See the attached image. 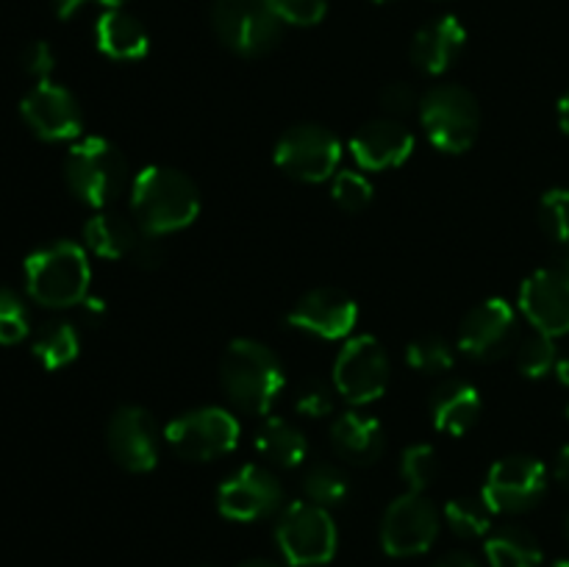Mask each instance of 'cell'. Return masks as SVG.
<instances>
[{
	"mask_svg": "<svg viewBox=\"0 0 569 567\" xmlns=\"http://www.w3.org/2000/svg\"><path fill=\"white\" fill-rule=\"evenodd\" d=\"M565 531H567V539H569V515H567V523H565Z\"/></svg>",
	"mask_w": 569,
	"mask_h": 567,
	"instance_id": "obj_51",
	"label": "cell"
},
{
	"mask_svg": "<svg viewBox=\"0 0 569 567\" xmlns=\"http://www.w3.org/2000/svg\"><path fill=\"white\" fill-rule=\"evenodd\" d=\"M556 111H559V126H561V131H565L567 137H569V89H567L565 94H561L559 109H556Z\"/></svg>",
	"mask_w": 569,
	"mask_h": 567,
	"instance_id": "obj_45",
	"label": "cell"
},
{
	"mask_svg": "<svg viewBox=\"0 0 569 567\" xmlns=\"http://www.w3.org/2000/svg\"><path fill=\"white\" fill-rule=\"evenodd\" d=\"M550 567H569V559H559V561H553V565Z\"/></svg>",
	"mask_w": 569,
	"mask_h": 567,
	"instance_id": "obj_50",
	"label": "cell"
},
{
	"mask_svg": "<svg viewBox=\"0 0 569 567\" xmlns=\"http://www.w3.org/2000/svg\"><path fill=\"white\" fill-rule=\"evenodd\" d=\"M567 417H569V406H567Z\"/></svg>",
	"mask_w": 569,
	"mask_h": 567,
	"instance_id": "obj_53",
	"label": "cell"
},
{
	"mask_svg": "<svg viewBox=\"0 0 569 567\" xmlns=\"http://www.w3.org/2000/svg\"><path fill=\"white\" fill-rule=\"evenodd\" d=\"M94 39H98V48L117 61H137L150 50V39L142 22L122 9H109L106 14H100L98 26H94Z\"/></svg>",
	"mask_w": 569,
	"mask_h": 567,
	"instance_id": "obj_23",
	"label": "cell"
},
{
	"mask_svg": "<svg viewBox=\"0 0 569 567\" xmlns=\"http://www.w3.org/2000/svg\"><path fill=\"white\" fill-rule=\"evenodd\" d=\"M331 445L345 461L353 465H372L381 459L383 445H387V434L383 426L367 411H345L333 420L331 426Z\"/></svg>",
	"mask_w": 569,
	"mask_h": 567,
	"instance_id": "obj_21",
	"label": "cell"
},
{
	"mask_svg": "<svg viewBox=\"0 0 569 567\" xmlns=\"http://www.w3.org/2000/svg\"><path fill=\"white\" fill-rule=\"evenodd\" d=\"M433 567H481V561H476L470 554H465V550H456V554L442 556Z\"/></svg>",
	"mask_w": 569,
	"mask_h": 567,
	"instance_id": "obj_41",
	"label": "cell"
},
{
	"mask_svg": "<svg viewBox=\"0 0 569 567\" xmlns=\"http://www.w3.org/2000/svg\"><path fill=\"white\" fill-rule=\"evenodd\" d=\"M256 448L278 467H298L309 456V439L287 417H267L256 434Z\"/></svg>",
	"mask_w": 569,
	"mask_h": 567,
	"instance_id": "obj_25",
	"label": "cell"
},
{
	"mask_svg": "<svg viewBox=\"0 0 569 567\" xmlns=\"http://www.w3.org/2000/svg\"><path fill=\"white\" fill-rule=\"evenodd\" d=\"M517 370L526 378H545L556 370L559 350H556V337L542 331H533L531 337L517 342Z\"/></svg>",
	"mask_w": 569,
	"mask_h": 567,
	"instance_id": "obj_30",
	"label": "cell"
},
{
	"mask_svg": "<svg viewBox=\"0 0 569 567\" xmlns=\"http://www.w3.org/2000/svg\"><path fill=\"white\" fill-rule=\"evenodd\" d=\"M287 322L320 339H342L359 322V304L337 287H317L295 300Z\"/></svg>",
	"mask_w": 569,
	"mask_h": 567,
	"instance_id": "obj_17",
	"label": "cell"
},
{
	"mask_svg": "<svg viewBox=\"0 0 569 567\" xmlns=\"http://www.w3.org/2000/svg\"><path fill=\"white\" fill-rule=\"evenodd\" d=\"M237 567H283V565H278V561H272V559H248Z\"/></svg>",
	"mask_w": 569,
	"mask_h": 567,
	"instance_id": "obj_47",
	"label": "cell"
},
{
	"mask_svg": "<svg viewBox=\"0 0 569 567\" xmlns=\"http://www.w3.org/2000/svg\"><path fill=\"white\" fill-rule=\"evenodd\" d=\"M278 20L289 26H317L326 17L328 0H270Z\"/></svg>",
	"mask_w": 569,
	"mask_h": 567,
	"instance_id": "obj_36",
	"label": "cell"
},
{
	"mask_svg": "<svg viewBox=\"0 0 569 567\" xmlns=\"http://www.w3.org/2000/svg\"><path fill=\"white\" fill-rule=\"evenodd\" d=\"M31 331L28 309L14 289L0 287V345H17Z\"/></svg>",
	"mask_w": 569,
	"mask_h": 567,
	"instance_id": "obj_34",
	"label": "cell"
},
{
	"mask_svg": "<svg viewBox=\"0 0 569 567\" xmlns=\"http://www.w3.org/2000/svg\"><path fill=\"white\" fill-rule=\"evenodd\" d=\"M78 348H81V339H78V331L70 322H48L44 328H39L31 342L37 361L48 370H59V367L70 365L78 356Z\"/></svg>",
	"mask_w": 569,
	"mask_h": 567,
	"instance_id": "obj_28",
	"label": "cell"
},
{
	"mask_svg": "<svg viewBox=\"0 0 569 567\" xmlns=\"http://www.w3.org/2000/svg\"><path fill=\"white\" fill-rule=\"evenodd\" d=\"M20 64L28 76L39 78V81H48V76L56 67V56L50 50L48 42H31L20 56Z\"/></svg>",
	"mask_w": 569,
	"mask_h": 567,
	"instance_id": "obj_38",
	"label": "cell"
},
{
	"mask_svg": "<svg viewBox=\"0 0 569 567\" xmlns=\"http://www.w3.org/2000/svg\"><path fill=\"white\" fill-rule=\"evenodd\" d=\"M520 326L509 300L487 298L467 311L459 328V350L476 361H495L517 348Z\"/></svg>",
	"mask_w": 569,
	"mask_h": 567,
	"instance_id": "obj_13",
	"label": "cell"
},
{
	"mask_svg": "<svg viewBox=\"0 0 569 567\" xmlns=\"http://www.w3.org/2000/svg\"><path fill=\"white\" fill-rule=\"evenodd\" d=\"M350 153L361 170H389L409 161L415 153V133L395 117L370 120L350 139Z\"/></svg>",
	"mask_w": 569,
	"mask_h": 567,
	"instance_id": "obj_19",
	"label": "cell"
},
{
	"mask_svg": "<svg viewBox=\"0 0 569 567\" xmlns=\"http://www.w3.org/2000/svg\"><path fill=\"white\" fill-rule=\"evenodd\" d=\"M333 392L331 384L320 381V378H311L309 384H303V389L298 392L295 400V409L306 417H326L333 411Z\"/></svg>",
	"mask_w": 569,
	"mask_h": 567,
	"instance_id": "obj_37",
	"label": "cell"
},
{
	"mask_svg": "<svg viewBox=\"0 0 569 567\" xmlns=\"http://www.w3.org/2000/svg\"><path fill=\"white\" fill-rule=\"evenodd\" d=\"M439 509L422 493H406L387 506L381 545L389 556H420L437 543Z\"/></svg>",
	"mask_w": 569,
	"mask_h": 567,
	"instance_id": "obj_12",
	"label": "cell"
},
{
	"mask_svg": "<svg viewBox=\"0 0 569 567\" xmlns=\"http://www.w3.org/2000/svg\"><path fill=\"white\" fill-rule=\"evenodd\" d=\"M164 439L183 459L211 461L237 448L239 420L222 406H200L167 422Z\"/></svg>",
	"mask_w": 569,
	"mask_h": 567,
	"instance_id": "obj_8",
	"label": "cell"
},
{
	"mask_svg": "<svg viewBox=\"0 0 569 567\" xmlns=\"http://www.w3.org/2000/svg\"><path fill=\"white\" fill-rule=\"evenodd\" d=\"M331 198L339 209L361 211L372 200V183L359 170H339L331 181Z\"/></svg>",
	"mask_w": 569,
	"mask_h": 567,
	"instance_id": "obj_35",
	"label": "cell"
},
{
	"mask_svg": "<svg viewBox=\"0 0 569 567\" xmlns=\"http://www.w3.org/2000/svg\"><path fill=\"white\" fill-rule=\"evenodd\" d=\"M278 170L303 183H322L337 176L339 159H342V142L337 133L317 122H300L292 126L272 150Z\"/></svg>",
	"mask_w": 569,
	"mask_h": 567,
	"instance_id": "obj_7",
	"label": "cell"
},
{
	"mask_svg": "<svg viewBox=\"0 0 569 567\" xmlns=\"http://www.w3.org/2000/svg\"><path fill=\"white\" fill-rule=\"evenodd\" d=\"M20 115L26 126L37 133L39 139L48 142H64V139H76L83 128L81 106H78L76 94L70 89L59 87L48 78L39 81L31 92L22 98Z\"/></svg>",
	"mask_w": 569,
	"mask_h": 567,
	"instance_id": "obj_16",
	"label": "cell"
},
{
	"mask_svg": "<svg viewBox=\"0 0 569 567\" xmlns=\"http://www.w3.org/2000/svg\"><path fill=\"white\" fill-rule=\"evenodd\" d=\"M131 259L137 261L142 270H156V267H161V261H164V248H161L159 237L142 233V239H139V245H137V250H133Z\"/></svg>",
	"mask_w": 569,
	"mask_h": 567,
	"instance_id": "obj_40",
	"label": "cell"
},
{
	"mask_svg": "<svg viewBox=\"0 0 569 567\" xmlns=\"http://www.w3.org/2000/svg\"><path fill=\"white\" fill-rule=\"evenodd\" d=\"M492 506L483 500V495H459L445 504V523L456 537L478 539L492 531Z\"/></svg>",
	"mask_w": 569,
	"mask_h": 567,
	"instance_id": "obj_27",
	"label": "cell"
},
{
	"mask_svg": "<svg viewBox=\"0 0 569 567\" xmlns=\"http://www.w3.org/2000/svg\"><path fill=\"white\" fill-rule=\"evenodd\" d=\"M376 3H392V0H376Z\"/></svg>",
	"mask_w": 569,
	"mask_h": 567,
	"instance_id": "obj_52",
	"label": "cell"
},
{
	"mask_svg": "<svg viewBox=\"0 0 569 567\" xmlns=\"http://www.w3.org/2000/svg\"><path fill=\"white\" fill-rule=\"evenodd\" d=\"M520 311L548 337L569 334V272L565 267H545L528 276L520 287Z\"/></svg>",
	"mask_w": 569,
	"mask_h": 567,
	"instance_id": "obj_18",
	"label": "cell"
},
{
	"mask_svg": "<svg viewBox=\"0 0 569 567\" xmlns=\"http://www.w3.org/2000/svg\"><path fill=\"white\" fill-rule=\"evenodd\" d=\"M561 267L569 272V239L565 245H561Z\"/></svg>",
	"mask_w": 569,
	"mask_h": 567,
	"instance_id": "obj_48",
	"label": "cell"
},
{
	"mask_svg": "<svg viewBox=\"0 0 569 567\" xmlns=\"http://www.w3.org/2000/svg\"><path fill=\"white\" fill-rule=\"evenodd\" d=\"M417 92L406 81L387 83L381 89V106L389 111V115H406V111L415 109Z\"/></svg>",
	"mask_w": 569,
	"mask_h": 567,
	"instance_id": "obj_39",
	"label": "cell"
},
{
	"mask_svg": "<svg viewBox=\"0 0 569 567\" xmlns=\"http://www.w3.org/2000/svg\"><path fill=\"white\" fill-rule=\"evenodd\" d=\"M537 217L542 231L548 233L553 242L565 245L569 239V189L553 187L539 198Z\"/></svg>",
	"mask_w": 569,
	"mask_h": 567,
	"instance_id": "obj_33",
	"label": "cell"
},
{
	"mask_svg": "<svg viewBox=\"0 0 569 567\" xmlns=\"http://www.w3.org/2000/svg\"><path fill=\"white\" fill-rule=\"evenodd\" d=\"M487 559L492 567H542L539 539L522 526H503L487 537Z\"/></svg>",
	"mask_w": 569,
	"mask_h": 567,
	"instance_id": "obj_26",
	"label": "cell"
},
{
	"mask_svg": "<svg viewBox=\"0 0 569 567\" xmlns=\"http://www.w3.org/2000/svg\"><path fill=\"white\" fill-rule=\"evenodd\" d=\"M283 487L276 472L259 465L239 467L233 476L222 481L217 493V506L228 520L253 523L270 517L281 509Z\"/></svg>",
	"mask_w": 569,
	"mask_h": 567,
	"instance_id": "obj_14",
	"label": "cell"
},
{
	"mask_svg": "<svg viewBox=\"0 0 569 567\" xmlns=\"http://www.w3.org/2000/svg\"><path fill=\"white\" fill-rule=\"evenodd\" d=\"M303 493L317 506H339L345 504L350 493L348 476L331 461H315L303 476Z\"/></svg>",
	"mask_w": 569,
	"mask_h": 567,
	"instance_id": "obj_29",
	"label": "cell"
},
{
	"mask_svg": "<svg viewBox=\"0 0 569 567\" xmlns=\"http://www.w3.org/2000/svg\"><path fill=\"white\" fill-rule=\"evenodd\" d=\"M131 209L137 226L150 237L181 231L200 215L198 183L176 167H144L131 183Z\"/></svg>",
	"mask_w": 569,
	"mask_h": 567,
	"instance_id": "obj_1",
	"label": "cell"
},
{
	"mask_svg": "<svg viewBox=\"0 0 569 567\" xmlns=\"http://www.w3.org/2000/svg\"><path fill=\"white\" fill-rule=\"evenodd\" d=\"M83 3H89V0H53V11L59 14V20H70Z\"/></svg>",
	"mask_w": 569,
	"mask_h": 567,
	"instance_id": "obj_43",
	"label": "cell"
},
{
	"mask_svg": "<svg viewBox=\"0 0 569 567\" xmlns=\"http://www.w3.org/2000/svg\"><path fill=\"white\" fill-rule=\"evenodd\" d=\"M220 381L228 400L248 415H267L281 395L287 376L276 350L256 339H233L220 361Z\"/></svg>",
	"mask_w": 569,
	"mask_h": 567,
	"instance_id": "obj_2",
	"label": "cell"
},
{
	"mask_svg": "<svg viewBox=\"0 0 569 567\" xmlns=\"http://www.w3.org/2000/svg\"><path fill=\"white\" fill-rule=\"evenodd\" d=\"M553 476H556V481L561 484V487L569 489V445H565V448L559 450V456H556Z\"/></svg>",
	"mask_w": 569,
	"mask_h": 567,
	"instance_id": "obj_42",
	"label": "cell"
},
{
	"mask_svg": "<svg viewBox=\"0 0 569 567\" xmlns=\"http://www.w3.org/2000/svg\"><path fill=\"white\" fill-rule=\"evenodd\" d=\"M106 445L117 465L128 472H148L159 461V428L142 406H120L106 428Z\"/></svg>",
	"mask_w": 569,
	"mask_h": 567,
	"instance_id": "obj_15",
	"label": "cell"
},
{
	"mask_svg": "<svg viewBox=\"0 0 569 567\" xmlns=\"http://www.w3.org/2000/svg\"><path fill=\"white\" fill-rule=\"evenodd\" d=\"M545 489H548V467L537 456L511 454L495 461L481 495L495 515H520L545 498Z\"/></svg>",
	"mask_w": 569,
	"mask_h": 567,
	"instance_id": "obj_11",
	"label": "cell"
},
{
	"mask_svg": "<svg viewBox=\"0 0 569 567\" xmlns=\"http://www.w3.org/2000/svg\"><path fill=\"white\" fill-rule=\"evenodd\" d=\"M92 267L81 245L59 239L33 250L26 259V287L37 304L48 309H67L89 298Z\"/></svg>",
	"mask_w": 569,
	"mask_h": 567,
	"instance_id": "obj_3",
	"label": "cell"
},
{
	"mask_svg": "<svg viewBox=\"0 0 569 567\" xmlns=\"http://www.w3.org/2000/svg\"><path fill=\"white\" fill-rule=\"evenodd\" d=\"M556 378H559L565 387H569V354L567 356H559V361H556Z\"/></svg>",
	"mask_w": 569,
	"mask_h": 567,
	"instance_id": "obj_46",
	"label": "cell"
},
{
	"mask_svg": "<svg viewBox=\"0 0 569 567\" xmlns=\"http://www.w3.org/2000/svg\"><path fill=\"white\" fill-rule=\"evenodd\" d=\"M98 3L109 6V9H120V6H122V3H126V0H98Z\"/></svg>",
	"mask_w": 569,
	"mask_h": 567,
	"instance_id": "obj_49",
	"label": "cell"
},
{
	"mask_svg": "<svg viewBox=\"0 0 569 567\" xmlns=\"http://www.w3.org/2000/svg\"><path fill=\"white\" fill-rule=\"evenodd\" d=\"M431 417L439 431L450 434V437H461L481 417V392L476 389V384L448 378V381L433 389Z\"/></svg>",
	"mask_w": 569,
	"mask_h": 567,
	"instance_id": "obj_22",
	"label": "cell"
},
{
	"mask_svg": "<svg viewBox=\"0 0 569 567\" xmlns=\"http://www.w3.org/2000/svg\"><path fill=\"white\" fill-rule=\"evenodd\" d=\"M142 233V228L133 226L131 220L120 215H109V211H100L83 226L87 248L100 259H131Z\"/></svg>",
	"mask_w": 569,
	"mask_h": 567,
	"instance_id": "obj_24",
	"label": "cell"
},
{
	"mask_svg": "<svg viewBox=\"0 0 569 567\" xmlns=\"http://www.w3.org/2000/svg\"><path fill=\"white\" fill-rule=\"evenodd\" d=\"M465 42L467 28L461 26L459 17L445 14L415 33V39H411V61H415L417 70L428 72V76H442L459 59Z\"/></svg>",
	"mask_w": 569,
	"mask_h": 567,
	"instance_id": "obj_20",
	"label": "cell"
},
{
	"mask_svg": "<svg viewBox=\"0 0 569 567\" xmlns=\"http://www.w3.org/2000/svg\"><path fill=\"white\" fill-rule=\"evenodd\" d=\"M83 315H87V320H103L106 304L100 298H87L83 300Z\"/></svg>",
	"mask_w": 569,
	"mask_h": 567,
	"instance_id": "obj_44",
	"label": "cell"
},
{
	"mask_svg": "<svg viewBox=\"0 0 569 567\" xmlns=\"http://www.w3.org/2000/svg\"><path fill=\"white\" fill-rule=\"evenodd\" d=\"M389 356L376 337H353L339 350L333 365V389L348 404L365 406L381 398L389 387Z\"/></svg>",
	"mask_w": 569,
	"mask_h": 567,
	"instance_id": "obj_10",
	"label": "cell"
},
{
	"mask_svg": "<svg viewBox=\"0 0 569 567\" xmlns=\"http://www.w3.org/2000/svg\"><path fill=\"white\" fill-rule=\"evenodd\" d=\"M406 361L415 370L437 376V372H448L456 365V350L448 339L428 334V337L411 339L409 348H406Z\"/></svg>",
	"mask_w": 569,
	"mask_h": 567,
	"instance_id": "obj_31",
	"label": "cell"
},
{
	"mask_svg": "<svg viewBox=\"0 0 569 567\" xmlns=\"http://www.w3.org/2000/svg\"><path fill=\"white\" fill-rule=\"evenodd\" d=\"M214 31L233 53L261 56L281 37V20L270 0H214Z\"/></svg>",
	"mask_w": 569,
	"mask_h": 567,
	"instance_id": "obj_9",
	"label": "cell"
},
{
	"mask_svg": "<svg viewBox=\"0 0 569 567\" xmlns=\"http://www.w3.org/2000/svg\"><path fill=\"white\" fill-rule=\"evenodd\" d=\"M64 178L70 192L87 206L103 209L114 203L128 187V165L114 142L103 137H87L72 145L64 161Z\"/></svg>",
	"mask_w": 569,
	"mask_h": 567,
	"instance_id": "obj_4",
	"label": "cell"
},
{
	"mask_svg": "<svg viewBox=\"0 0 569 567\" xmlns=\"http://www.w3.org/2000/svg\"><path fill=\"white\" fill-rule=\"evenodd\" d=\"M400 476L409 484L411 493H426L433 484V478L439 476V459L433 445H409V448L403 450V456H400Z\"/></svg>",
	"mask_w": 569,
	"mask_h": 567,
	"instance_id": "obj_32",
	"label": "cell"
},
{
	"mask_svg": "<svg viewBox=\"0 0 569 567\" xmlns=\"http://www.w3.org/2000/svg\"><path fill=\"white\" fill-rule=\"evenodd\" d=\"M276 543L283 559L295 567L328 565L337 554L339 531L331 511L311 500H292L278 515Z\"/></svg>",
	"mask_w": 569,
	"mask_h": 567,
	"instance_id": "obj_6",
	"label": "cell"
},
{
	"mask_svg": "<svg viewBox=\"0 0 569 567\" xmlns=\"http://www.w3.org/2000/svg\"><path fill=\"white\" fill-rule=\"evenodd\" d=\"M420 120L426 137L442 153H465L481 128V106L470 89L459 83H439L420 100Z\"/></svg>",
	"mask_w": 569,
	"mask_h": 567,
	"instance_id": "obj_5",
	"label": "cell"
}]
</instances>
